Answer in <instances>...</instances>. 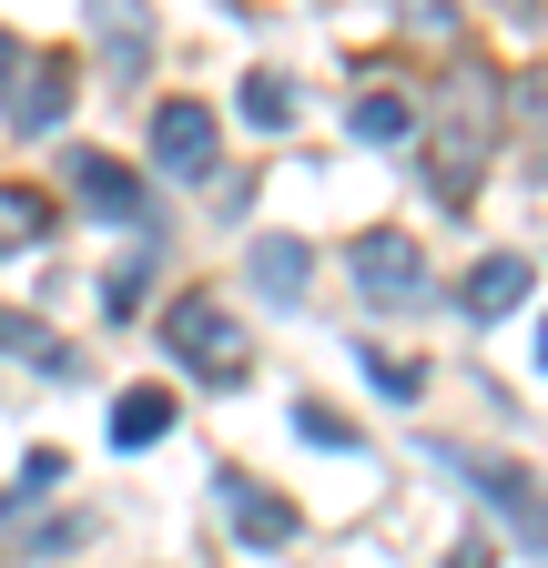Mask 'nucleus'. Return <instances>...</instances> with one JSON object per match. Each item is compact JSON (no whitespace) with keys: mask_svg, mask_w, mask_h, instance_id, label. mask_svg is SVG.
I'll use <instances>...</instances> for the list:
<instances>
[{"mask_svg":"<svg viewBox=\"0 0 548 568\" xmlns=\"http://www.w3.org/2000/svg\"><path fill=\"white\" fill-rule=\"evenodd\" d=\"M498 122H508V82L498 71H457V82L437 92V122L417 132L427 142V193L457 213V203H477V173H488V153H498Z\"/></svg>","mask_w":548,"mask_h":568,"instance_id":"obj_1","label":"nucleus"},{"mask_svg":"<svg viewBox=\"0 0 548 568\" xmlns=\"http://www.w3.org/2000/svg\"><path fill=\"white\" fill-rule=\"evenodd\" d=\"M163 355L183 376H203V386H244L254 376V335L214 305V295H183L173 315H163Z\"/></svg>","mask_w":548,"mask_h":568,"instance_id":"obj_2","label":"nucleus"},{"mask_svg":"<svg viewBox=\"0 0 548 568\" xmlns=\"http://www.w3.org/2000/svg\"><path fill=\"white\" fill-rule=\"evenodd\" d=\"M437 467L447 477H467L477 497H488V508L528 538V548H548V487L528 477V467H508V457H477V447H437Z\"/></svg>","mask_w":548,"mask_h":568,"instance_id":"obj_3","label":"nucleus"},{"mask_svg":"<svg viewBox=\"0 0 548 568\" xmlns=\"http://www.w3.org/2000/svg\"><path fill=\"white\" fill-rule=\"evenodd\" d=\"M346 274H356L366 305H427V254L406 244L396 224H366V234L346 244Z\"/></svg>","mask_w":548,"mask_h":568,"instance_id":"obj_4","label":"nucleus"},{"mask_svg":"<svg viewBox=\"0 0 548 568\" xmlns=\"http://www.w3.org/2000/svg\"><path fill=\"white\" fill-rule=\"evenodd\" d=\"M153 163H163L173 183H214V163H224V122L203 112L193 92L153 102Z\"/></svg>","mask_w":548,"mask_h":568,"instance_id":"obj_5","label":"nucleus"},{"mask_svg":"<svg viewBox=\"0 0 548 568\" xmlns=\"http://www.w3.org/2000/svg\"><path fill=\"white\" fill-rule=\"evenodd\" d=\"M92 51H102L112 82H143L153 71V11L143 0H92Z\"/></svg>","mask_w":548,"mask_h":568,"instance_id":"obj_6","label":"nucleus"},{"mask_svg":"<svg viewBox=\"0 0 548 568\" xmlns=\"http://www.w3.org/2000/svg\"><path fill=\"white\" fill-rule=\"evenodd\" d=\"M61 183H72V203L112 213V224H143V183H132V163H112V153H61Z\"/></svg>","mask_w":548,"mask_h":568,"instance_id":"obj_7","label":"nucleus"},{"mask_svg":"<svg viewBox=\"0 0 548 568\" xmlns=\"http://www.w3.org/2000/svg\"><path fill=\"white\" fill-rule=\"evenodd\" d=\"M224 487V518H234V538L244 548H285L305 518H295V497H274V487H254V477H214Z\"/></svg>","mask_w":548,"mask_h":568,"instance_id":"obj_8","label":"nucleus"},{"mask_svg":"<svg viewBox=\"0 0 548 568\" xmlns=\"http://www.w3.org/2000/svg\"><path fill=\"white\" fill-rule=\"evenodd\" d=\"M528 284H538V274H528V254H488V264H467V274H457V305H467L477 325H498V315H518V305H528Z\"/></svg>","mask_w":548,"mask_h":568,"instance_id":"obj_9","label":"nucleus"},{"mask_svg":"<svg viewBox=\"0 0 548 568\" xmlns=\"http://www.w3.org/2000/svg\"><path fill=\"white\" fill-rule=\"evenodd\" d=\"M72 61H61V51H41L31 71H21V92H11V122L21 132H61V122H72Z\"/></svg>","mask_w":548,"mask_h":568,"instance_id":"obj_10","label":"nucleus"},{"mask_svg":"<svg viewBox=\"0 0 548 568\" xmlns=\"http://www.w3.org/2000/svg\"><path fill=\"white\" fill-rule=\"evenodd\" d=\"M346 132H356V142H376V153H396V142H417V132H427V112L406 102V92H356Z\"/></svg>","mask_w":548,"mask_h":568,"instance_id":"obj_11","label":"nucleus"},{"mask_svg":"<svg viewBox=\"0 0 548 568\" xmlns=\"http://www.w3.org/2000/svg\"><path fill=\"white\" fill-rule=\"evenodd\" d=\"M173 437V396L163 386H122L112 396V447H163Z\"/></svg>","mask_w":548,"mask_h":568,"instance_id":"obj_12","label":"nucleus"},{"mask_svg":"<svg viewBox=\"0 0 548 568\" xmlns=\"http://www.w3.org/2000/svg\"><path fill=\"white\" fill-rule=\"evenodd\" d=\"M51 224H61V203H51V193H31V183H0V254H31Z\"/></svg>","mask_w":548,"mask_h":568,"instance_id":"obj_13","label":"nucleus"},{"mask_svg":"<svg viewBox=\"0 0 548 568\" xmlns=\"http://www.w3.org/2000/svg\"><path fill=\"white\" fill-rule=\"evenodd\" d=\"M305 274H315V254H305L295 234H264V244H254V284H264L274 305H295V295H305Z\"/></svg>","mask_w":548,"mask_h":568,"instance_id":"obj_14","label":"nucleus"},{"mask_svg":"<svg viewBox=\"0 0 548 568\" xmlns=\"http://www.w3.org/2000/svg\"><path fill=\"white\" fill-rule=\"evenodd\" d=\"M234 112H244L254 132H285V122H295V82H285V71H244Z\"/></svg>","mask_w":548,"mask_h":568,"instance_id":"obj_15","label":"nucleus"},{"mask_svg":"<svg viewBox=\"0 0 548 568\" xmlns=\"http://www.w3.org/2000/svg\"><path fill=\"white\" fill-rule=\"evenodd\" d=\"M356 366H366V376H376V386H386L396 406H417V396H427V366H406V355H376V345H366Z\"/></svg>","mask_w":548,"mask_h":568,"instance_id":"obj_16","label":"nucleus"},{"mask_svg":"<svg viewBox=\"0 0 548 568\" xmlns=\"http://www.w3.org/2000/svg\"><path fill=\"white\" fill-rule=\"evenodd\" d=\"M295 426H305L315 447H356V426H346V416H325V406H295Z\"/></svg>","mask_w":548,"mask_h":568,"instance_id":"obj_17","label":"nucleus"},{"mask_svg":"<svg viewBox=\"0 0 548 568\" xmlns=\"http://www.w3.org/2000/svg\"><path fill=\"white\" fill-rule=\"evenodd\" d=\"M61 467H72V457H61V447H31V467H21V487H41V497H51V487H61Z\"/></svg>","mask_w":548,"mask_h":568,"instance_id":"obj_18","label":"nucleus"},{"mask_svg":"<svg viewBox=\"0 0 548 568\" xmlns=\"http://www.w3.org/2000/svg\"><path fill=\"white\" fill-rule=\"evenodd\" d=\"M21 71H31V51H21V31H0V102L21 92Z\"/></svg>","mask_w":548,"mask_h":568,"instance_id":"obj_19","label":"nucleus"},{"mask_svg":"<svg viewBox=\"0 0 548 568\" xmlns=\"http://www.w3.org/2000/svg\"><path fill=\"white\" fill-rule=\"evenodd\" d=\"M396 11L417 21V31H447V21H457V0H396Z\"/></svg>","mask_w":548,"mask_h":568,"instance_id":"obj_20","label":"nucleus"},{"mask_svg":"<svg viewBox=\"0 0 548 568\" xmlns=\"http://www.w3.org/2000/svg\"><path fill=\"white\" fill-rule=\"evenodd\" d=\"M0 345H31V315H0Z\"/></svg>","mask_w":548,"mask_h":568,"instance_id":"obj_21","label":"nucleus"},{"mask_svg":"<svg viewBox=\"0 0 548 568\" xmlns=\"http://www.w3.org/2000/svg\"><path fill=\"white\" fill-rule=\"evenodd\" d=\"M447 568H488V548H477V538H467V548H457V558H447Z\"/></svg>","mask_w":548,"mask_h":568,"instance_id":"obj_22","label":"nucleus"},{"mask_svg":"<svg viewBox=\"0 0 548 568\" xmlns=\"http://www.w3.org/2000/svg\"><path fill=\"white\" fill-rule=\"evenodd\" d=\"M538 366H548V335H538Z\"/></svg>","mask_w":548,"mask_h":568,"instance_id":"obj_23","label":"nucleus"}]
</instances>
